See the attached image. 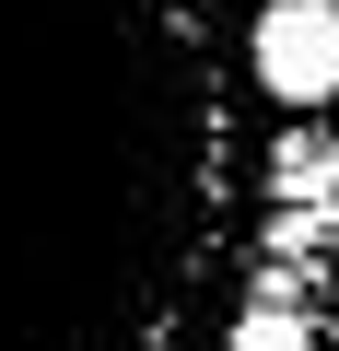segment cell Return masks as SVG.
<instances>
[{"label": "cell", "mask_w": 339, "mask_h": 351, "mask_svg": "<svg viewBox=\"0 0 339 351\" xmlns=\"http://www.w3.org/2000/svg\"><path fill=\"white\" fill-rule=\"evenodd\" d=\"M246 199L199 0H0V351H176Z\"/></svg>", "instance_id": "1"}, {"label": "cell", "mask_w": 339, "mask_h": 351, "mask_svg": "<svg viewBox=\"0 0 339 351\" xmlns=\"http://www.w3.org/2000/svg\"><path fill=\"white\" fill-rule=\"evenodd\" d=\"M246 82L292 117L339 106V0H258L246 24Z\"/></svg>", "instance_id": "2"}, {"label": "cell", "mask_w": 339, "mask_h": 351, "mask_svg": "<svg viewBox=\"0 0 339 351\" xmlns=\"http://www.w3.org/2000/svg\"><path fill=\"white\" fill-rule=\"evenodd\" d=\"M269 199H281V211H327V199H339V141H327V129H281Z\"/></svg>", "instance_id": "3"}, {"label": "cell", "mask_w": 339, "mask_h": 351, "mask_svg": "<svg viewBox=\"0 0 339 351\" xmlns=\"http://www.w3.org/2000/svg\"><path fill=\"white\" fill-rule=\"evenodd\" d=\"M223 351H316V316H304V304H281V293H258V304L223 328Z\"/></svg>", "instance_id": "4"}, {"label": "cell", "mask_w": 339, "mask_h": 351, "mask_svg": "<svg viewBox=\"0 0 339 351\" xmlns=\"http://www.w3.org/2000/svg\"><path fill=\"white\" fill-rule=\"evenodd\" d=\"M327 269H339V199H327Z\"/></svg>", "instance_id": "5"}]
</instances>
